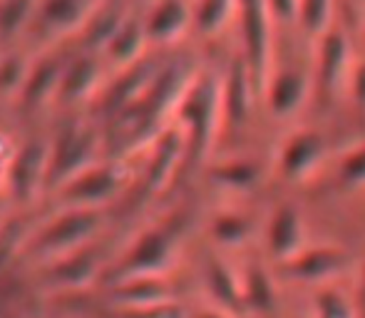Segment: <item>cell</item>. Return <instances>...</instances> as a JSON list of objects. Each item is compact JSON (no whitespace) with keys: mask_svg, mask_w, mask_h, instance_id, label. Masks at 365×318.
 Masks as SVG:
<instances>
[{"mask_svg":"<svg viewBox=\"0 0 365 318\" xmlns=\"http://www.w3.org/2000/svg\"><path fill=\"white\" fill-rule=\"evenodd\" d=\"M174 117L187 142L189 159H202L214 145L221 127V80L209 73L194 75L174 110Z\"/></svg>","mask_w":365,"mask_h":318,"instance_id":"1","label":"cell"},{"mask_svg":"<svg viewBox=\"0 0 365 318\" xmlns=\"http://www.w3.org/2000/svg\"><path fill=\"white\" fill-rule=\"evenodd\" d=\"M105 140L95 122L70 117L50 135V174L48 192H55L87 167L102 159Z\"/></svg>","mask_w":365,"mask_h":318,"instance_id":"2","label":"cell"},{"mask_svg":"<svg viewBox=\"0 0 365 318\" xmlns=\"http://www.w3.org/2000/svg\"><path fill=\"white\" fill-rule=\"evenodd\" d=\"M102 224H105L102 209L63 207V212L53 214L50 222L43 224L38 234L28 237V241L33 251H38L48 261H55L90 246V241L100 234Z\"/></svg>","mask_w":365,"mask_h":318,"instance_id":"3","label":"cell"},{"mask_svg":"<svg viewBox=\"0 0 365 318\" xmlns=\"http://www.w3.org/2000/svg\"><path fill=\"white\" fill-rule=\"evenodd\" d=\"M179 244V232L172 224H157L149 227L127 246L120 264L112 269L110 284L125 279H140V276H164V271L174 264Z\"/></svg>","mask_w":365,"mask_h":318,"instance_id":"4","label":"cell"},{"mask_svg":"<svg viewBox=\"0 0 365 318\" xmlns=\"http://www.w3.org/2000/svg\"><path fill=\"white\" fill-rule=\"evenodd\" d=\"M236 25H239L241 48L246 68L254 80L256 95H264L266 78L271 73V10L266 0H239L236 5Z\"/></svg>","mask_w":365,"mask_h":318,"instance_id":"5","label":"cell"},{"mask_svg":"<svg viewBox=\"0 0 365 318\" xmlns=\"http://www.w3.org/2000/svg\"><path fill=\"white\" fill-rule=\"evenodd\" d=\"M50 174V137L33 135L18 142L10 172L5 177L3 189L8 192L10 202L20 209H28L48 192Z\"/></svg>","mask_w":365,"mask_h":318,"instance_id":"6","label":"cell"},{"mask_svg":"<svg viewBox=\"0 0 365 318\" xmlns=\"http://www.w3.org/2000/svg\"><path fill=\"white\" fill-rule=\"evenodd\" d=\"M130 174L122 162L100 159L97 164L87 167L63 187L55 189L60 207H82V209H105L125 192Z\"/></svg>","mask_w":365,"mask_h":318,"instance_id":"7","label":"cell"},{"mask_svg":"<svg viewBox=\"0 0 365 318\" xmlns=\"http://www.w3.org/2000/svg\"><path fill=\"white\" fill-rule=\"evenodd\" d=\"M102 85H105V63H102L100 53L82 50V53L68 58V63H65L55 105L65 107L70 112L87 107L100 95Z\"/></svg>","mask_w":365,"mask_h":318,"instance_id":"8","label":"cell"},{"mask_svg":"<svg viewBox=\"0 0 365 318\" xmlns=\"http://www.w3.org/2000/svg\"><path fill=\"white\" fill-rule=\"evenodd\" d=\"M351 264V254L336 244L323 246H303L296 256L279 264L281 274L291 281H303V284L326 286L336 276H341Z\"/></svg>","mask_w":365,"mask_h":318,"instance_id":"9","label":"cell"},{"mask_svg":"<svg viewBox=\"0 0 365 318\" xmlns=\"http://www.w3.org/2000/svg\"><path fill=\"white\" fill-rule=\"evenodd\" d=\"M326 157V137L316 130H296L276 152V174L286 182L311 177Z\"/></svg>","mask_w":365,"mask_h":318,"instance_id":"10","label":"cell"},{"mask_svg":"<svg viewBox=\"0 0 365 318\" xmlns=\"http://www.w3.org/2000/svg\"><path fill=\"white\" fill-rule=\"evenodd\" d=\"M316 65H313V82L326 95H336L343 85L348 87L351 78V45L343 30L331 28L316 40Z\"/></svg>","mask_w":365,"mask_h":318,"instance_id":"11","label":"cell"},{"mask_svg":"<svg viewBox=\"0 0 365 318\" xmlns=\"http://www.w3.org/2000/svg\"><path fill=\"white\" fill-rule=\"evenodd\" d=\"M256 87L244 58L236 55L221 80V127L226 132H241L249 122L256 100Z\"/></svg>","mask_w":365,"mask_h":318,"instance_id":"12","label":"cell"},{"mask_svg":"<svg viewBox=\"0 0 365 318\" xmlns=\"http://www.w3.org/2000/svg\"><path fill=\"white\" fill-rule=\"evenodd\" d=\"M149 48V40L145 33V20L142 13L130 10L127 18L120 23V28L110 35L105 45L100 50V58L105 63V68H110L112 73H122V70L132 68L140 60H145V53Z\"/></svg>","mask_w":365,"mask_h":318,"instance_id":"13","label":"cell"},{"mask_svg":"<svg viewBox=\"0 0 365 318\" xmlns=\"http://www.w3.org/2000/svg\"><path fill=\"white\" fill-rule=\"evenodd\" d=\"M142 20L149 48L174 45L187 30H192V0H152Z\"/></svg>","mask_w":365,"mask_h":318,"instance_id":"14","label":"cell"},{"mask_svg":"<svg viewBox=\"0 0 365 318\" xmlns=\"http://www.w3.org/2000/svg\"><path fill=\"white\" fill-rule=\"evenodd\" d=\"M102 0H38L35 23L55 38L82 35Z\"/></svg>","mask_w":365,"mask_h":318,"instance_id":"15","label":"cell"},{"mask_svg":"<svg viewBox=\"0 0 365 318\" xmlns=\"http://www.w3.org/2000/svg\"><path fill=\"white\" fill-rule=\"evenodd\" d=\"M311 85H313V80L308 78L301 68H293V65L276 68V70L271 68L269 78H266L264 95L261 97H264L266 105H269L271 115L291 117L303 107Z\"/></svg>","mask_w":365,"mask_h":318,"instance_id":"16","label":"cell"},{"mask_svg":"<svg viewBox=\"0 0 365 318\" xmlns=\"http://www.w3.org/2000/svg\"><path fill=\"white\" fill-rule=\"evenodd\" d=\"M306 246V224L293 204H279L266 224V251L274 261L284 264Z\"/></svg>","mask_w":365,"mask_h":318,"instance_id":"17","label":"cell"},{"mask_svg":"<svg viewBox=\"0 0 365 318\" xmlns=\"http://www.w3.org/2000/svg\"><path fill=\"white\" fill-rule=\"evenodd\" d=\"M65 63H68V58L55 53L35 58L28 82H25L23 92L18 97V105L28 112L55 105L58 102V90H60V80H63Z\"/></svg>","mask_w":365,"mask_h":318,"instance_id":"18","label":"cell"},{"mask_svg":"<svg viewBox=\"0 0 365 318\" xmlns=\"http://www.w3.org/2000/svg\"><path fill=\"white\" fill-rule=\"evenodd\" d=\"M112 304L122 311L127 309H145V306L174 301L172 286L164 276H140V279H125L112 284Z\"/></svg>","mask_w":365,"mask_h":318,"instance_id":"19","label":"cell"},{"mask_svg":"<svg viewBox=\"0 0 365 318\" xmlns=\"http://www.w3.org/2000/svg\"><path fill=\"white\" fill-rule=\"evenodd\" d=\"M97 259H100L97 249L85 246V249L73 251V254L63 256V259L50 261L48 279L60 289H82L97 274Z\"/></svg>","mask_w":365,"mask_h":318,"instance_id":"20","label":"cell"},{"mask_svg":"<svg viewBox=\"0 0 365 318\" xmlns=\"http://www.w3.org/2000/svg\"><path fill=\"white\" fill-rule=\"evenodd\" d=\"M204 276H207L209 294L217 301L219 309L229 311L234 316L244 314L246 306H244V294H241V274H236L221 259H209Z\"/></svg>","mask_w":365,"mask_h":318,"instance_id":"21","label":"cell"},{"mask_svg":"<svg viewBox=\"0 0 365 318\" xmlns=\"http://www.w3.org/2000/svg\"><path fill=\"white\" fill-rule=\"evenodd\" d=\"M241 294H244L246 311L254 314H269L276 304V289L271 274L259 264L251 261L244 271H241Z\"/></svg>","mask_w":365,"mask_h":318,"instance_id":"22","label":"cell"},{"mask_svg":"<svg viewBox=\"0 0 365 318\" xmlns=\"http://www.w3.org/2000/svg\"><path fill=\"white\" fill-rule=\"evenodd\" d=\"M35 58L20 48H5L0 58V102H13L18 105V97L23 92L28 75L33 70Z\"/></svg>","mask_w":365,"mask_h":318,"instance_id":"23","label":"cell"},{"mask_svg":"<svg viewBox=\"0 0 365 318\" xmlns=\"http://www.w3.org/2000/svg\"><path fill=\"white\" fill-rule=\"evenodd\" d=\"M236 5L239 0H192V30L214 38L236 20Z\"/></svg>","mask_w":365,"mask_h":318,"instance_id":"24","label":"cell"},{"mask_svg":"<svg viewBox=\"0 0 365 318\" xmlns=\"http://www.w3.org/2000/svg\"><path fill=\"white\" fill-rule=\"evenodd\" d=\"M38 0H0V45L10 48L28 28H33Z\"/></svg>","mask_w":365,"mask_h":318,"instance_id":"25","label":"cell"},{"mask_svg":"<svg viewBox=\"0 0 365 318\" xmlns=\"http://www.w3.org/2000/svg\"><path fill=\"white\" fill-rule=\"evenodd\" d=\"M259 164L251 157H234L226 159V162H219L217 167L212 169V179L219 184V187L234 189V192H249L251 187L259 184Z\"/></svg>","mask_w":365,"mask_h":318,"instance_id":"26","label":"cell"},{"mask_svg":"<svg viewBox=\"0 0 365 318\" xmlns=\"http://www.w3.org/2000/svg\"><path fill=\"white\" fill-rule=\"evenodd\" d=\"M212 239L221 246H241L249 241L254 224L244 212H234V209H224V212L214 214L212 224H209Z\"/></svg>","mask_w":365,"mask_h":318,"instance_id":"27","label":"cell"},{"mask_svg":"<svg viewBox=\"0 0 365 318\" xmlns=\"http://www.w3.org/2000/svg\"><path fill=\"white\" fill-rule=\"evenodd\" d=\"M313 318H358V301L333 284L318 286L313 294Z\"/></svg>","mask_w":365,"mask_h":318,"instance_id":"28","label":"cell"},{"mask_svg":"<svg viewBox=\"0 0 365 318\" xmlns=\"http://www.w3.org/2000/svg\"><path fill=\"white\" fill-rule=\"evenodd\" d=\"M333 18V0H298V18L296 23L308 38L318 40L326 30H331Z\"/></svg>","mask_w":365,"mask_h":318,"instance_id":"29","label":"cell"},{"mask_svg":"<svg viewBox=\"0 0 365 318\" xmlns=\"http://www.w3.org/2000/svg\"><path fill=\"white\" fill-rule=\"evenodd\" d=\"M338 184L343 189H358L365 187V142L356 145L341 157L338 164Z\"/></svg>","mask_w":365,"mask_h":318,"instance_id":"30","label":"cell"},{"mask_svg":"<svg viewBox=\"0 0 365 318\" xmlns=\"http://www.w3.org/2000/svg\"><path fill=\"white\" fill-rule=\"evenodd\" d=\"M120 316L122 318H187V311L177 301H164V304L145 306V309H127Z\"/></svg>","mask_w":365,"mask_h":318,"instance_id":"31","label":"cell"},{"mask_svg":"<svg viewBox=\"0 0 365 318\" xmlns=\"http://www.w3.org/2000/svg\"><path fill=\"white\" fill-rule=\"evenodd\" d=\"M348 92H351L353 102H356L361 110H365V60L353 63L351 78H348Z\"/></svg>","mask_w":365,"mask_h":318,"instance_id":"32","label":"cell"},{"mask_svg":"<svg viewBox=\"0 0 365 318\" xmlns=\"http://www.w3.org/2000/svg\"><path fill=\"white\" fill-rule=\"evenodd\" d=\"M271 10V18L281 23H296L298 18V0H266Z\"/></svg>","mask_w":365,"mask_h":318,"instance_id":"33","label":"cell"},{"mask_svg":"<svg viewBox=\"0 0 365 318\" xmlns=\"http://www.w3.org/2000/svg\"><path fill=\"white\" fill-rule=\"evenodd\" d=\"M15 150H18V142H13L8 135H3V132H0V189H3L5 177H8V172H10V164H13Z\"/></svg>","mask_w":365,"mask_h":318,"instance_id":"34","label":"cell"},{"mask_svg":"<svg viewBox=\"0 0 365 318\" xmlns=\"http://www.w3.org/2000/svg\"><path fill=\"white\" fill-rule=\"evenodd\" d=\"M187 318H236V316L217 306V309H202V311H197V314H192V316H187Z\"/></svg>","mask_w":365,"mask_h":318,"instance_id":"35","label":"cell"},{"mask_svg":"<svg viewBox=\"0 0 365 318\" xmlns=\"http://www.w3.org/2000/svg\"><path fill=\"white\" fill-rule=\"evenodd\" d=\"M358 318H365V271H363L361 291H358Z\"/></svg>","mask_w":365,"mask_h":318,"instance_id":"36","label":"cell"},{"mask_svg":"<svg viewBox=\"0 0 365 318\" xmlns=\"http://www.w3.org/2000/svg\"><path fill=\"white\" fill-rule=\"evenodd\" d=\"M5 227H8V222H3V214H0V237H3Z\"/></svg>","mask_w":365,"mask_h":318,"instance_id":"37","label":"cell"},{"mask_svg":"<svg viewBox=\"0 0 365 318\" xmlns=\"http://www.w3.org/2000/svg\"><path fill=\"white\" fill-rule=\"evenodd\" d=\"M3 53H5V45H0V58H3Z\"/></svg>","mask_w":365,"mask_h":318,"instance_id":"38","label":"cell"},{"mask_svg":"<svg viewBox=\"0 0 365 318\" xmlns=\"http://www.w3.org/2000/svg\"><path fill=\"white\" fill-rule=\"evenodd\" d=\"M356 3H365V0H356Z\"/></svg>","mask_w":365,"mask_h":318,"instance_id":"39","label":"cell"}]
</instances>
